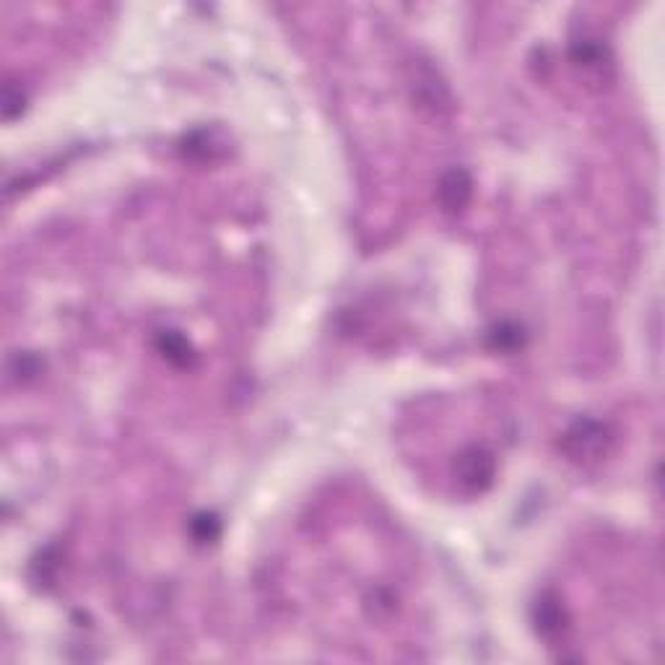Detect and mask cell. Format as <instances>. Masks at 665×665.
I'll return each mask as SVG.
<instances>
[{
  "label": "cell",
  "mask_w": 665,
  "mask_h": 665,
  "mask_svg": "<svg viewBox=\"0 0 665 665\" xmlns=\"http://www.w3.org/2000/svg\"><path fill=\"white\" fill-rule=\"evenodd\" d=\"M614 431L605 421L582 416L575 424H569V429L561 434L559 448L567 455V460L577 463V466H596L603 457H608L614 450Z\"/></svg>",
  "instance_id": "cell-1"
},
{
  "label": "cell",
  "mask_w": 665,
  "mask_h": 665,
  "mask_svg": "<svg viewBox=\"0 0 665 665\" xmlns=\"http://www.w3.org/2000/svg\"><path fill=\"white\" fill-rule=\"evenodd\" d=\"M452 476L460 492L468 496L489 492L496 478V457L489 448L484 445H468L466 450L457 452L452 463Z\"/></svg>",
  "instance_id": "cell-2"
},
{
  "label": "cell",
  "mask_w": 665,
  "mask_h": 665,
  "mask_svg": "<svg viewBox=\"0 0 665 665\" xmlns=\"http://www.w3.org/2000/svg\"><path fill=\"white\" fill-rule=\"evenodd\" d=\"M569 60L587 79H596L598 84H603L605 73L611 70V55H608L605 44H601L598 40H577L569 47Z\"/></svg>",
  "instance_id": "cell-3"
},
{
  "label": "cell",
  "mask_w": 665,
  "mask_h": 665,
  "mask_svg": "<svg viewBox=\"0 0 665 665\" xmlns=\"http://www.w3.org/2000/svg\"><path fill=\"white\" fill-rule=\"evenodd\" d=\"M533 622L540 637L546 640H559L564 637V632L569 629V616H567V608L561 605L554 593H546L540 596L533 608Z\"/></svg>",
  "instance_id": "cell-4"
},
{
  "label": "cell",
  "mask_w": 665,
  "mask_h": 665,
  "mask_svg": "<svg viewBox=\"0 0 665 665\" xmlns=\"http://www.w3.org/2000/svg\"><path fill=\"white\" fill-rule=\"evenodd\" d=\"M437 195H439V203H442L445 211H450V214L463 211V208L471 203L473 195L471 174L466 172V170H460V167H455L450 172H445L442 174V180H439Z\"/></svg>",
  "instance_id": "cell-5"
},
{
  "label": "cell",
  "mask_w": 665,
  "mask_h": 665,
  "mask_svg": "<svg viewBox=\"0 0 665 665\" xmlns=\"http://www.w3.org/2000/svg\"><path fill=\"white\" fill-rule=\"evenodd\" d=\"M156 351L177 369H190L195 365V359H198L193 344L177 330H162L156 336Z\"/></svg>",
  "instance_id": "cell-6"
},
{
  "label": "cell",
  "mask_w": 665,
  "mask_h": 665,
  "mask_svg": "<svg viewBox=\"0 0 665 665\" xmlns=\"http://www.w3.org/2000/svg\"><path fill=\"white\" fill-rule=\"evenodd\" d=\"M224 143H216L214 133L206 128L200 130H193L185 141H182V151H185V156H193V159H200V162H206V159H216V153L221 151Z\"/></svg>",
  "instance_id": "cell-7"
},
{
  "label": "cell",
  "mask_w": 665,
  "mask_h": 665,
  "mask_svg": "<svg viewBox=\"0 0 665 665\" xmlns=\"http://www.w3.org/2000/svg\"><path fill=\"white\" fill-rule=\"evenodd\" d=\"M489 338H492L494 348H499V351H517L520 346L525 344V333H522V328L517 322H499V325H494Z\"/></svg>",
  "instance_id": "cell-8"
},
{
  "label": "cell",
  "mask_w": 665,
  "mask_h": 665,
  "mask_svg": "<svg viewBox=\"0 0 665 665\" xmlns=\"http://www.w3.org/2000/svg\"><path fill=\"white\" fill-rule=\"evenodd\" d=\"M190 533L198 543H208V540H216L218 533H221V522L218 517L208 515V513H200V515L193 517L190 522Z\"/></svg>",
  "instance_id": "cell-9"
},
{
  "label": "cell",
  "mask_w": 665,
  "mask_h": 665,
  "mask_svg": "<svg viewBox=\"0 0 665 665\" xmlns=\"http://www.w3.org/2000/svg\"><path fill=\"white\" fill-rule=\"evenodd\" d=\"M42 369V362L34 356V354H16L11 359V374L19 380V383H26V380H34Z\"/></svg>",
  "instance_id": "cell-10"
},
{
  "label": "cell",
  "mask_w": 665,
  "mask_h": 665,
  "mask_svg": "<svg viewBox=\"0 0 665 665\" xmlns=\"http://www.w3.org/2000/svg\"><path fill=\"white\" fill-rule=\"evenodd\" d=\"M23 109V94L22 88H16L14 84H5L3 88V117L5 123H14Z\"/></svg>",
  "instance_id": "cell-11"
},
{
  "label": "cell",
  "mask_w": 665,
  "mask_h": 665,
  "mask_svg": "<svg viewBox=\"0 0 665 665\" xmlns=\"http://www.w3.org/2000/svg\"><path fill=\"white\" fill-rule=\"evenodd\" d=\"M52 549H47L40 554V559L34 561V579L37 582H52L55 579V569H58V559H50Z\"/></svg>",
  "instance_id": "cell-12"
}]
</instances>
